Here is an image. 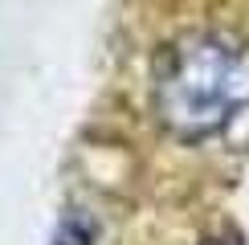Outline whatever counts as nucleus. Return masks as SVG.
<instances>
[{"instance_id": "obj_2", "label": "nucleus", "mask_w": 249, "mask_h": 245, "mask_svg": "<svg viewBox=\"0 0 249 245\" xmlns=\"http://www.w3.org/2000/svg\"><path fill=\"white\" fill-rule=\"evenodd\" d=\"M53 245H94V225L86 217H78V212H70V217L61 221Z\"/></svg>"}, {"instance_id": "obj_3", "label": "nucleus", "mask_w": 249, "mask_h": 245, "mask_svg": "<svg viewBox=\"0 0 249 245\" xmlns=\"http://www.w3.org/2000/svg\"><path fill=\"white\" fill-rule=\"evenodd\" d=\"M200 245H229V241H221V237H204Z\"/></svg>"}, {"instance_id": "obj_1", "label": "nucleus", "mask_w": 249, "mask_h": 245, "mask_svg": "<svg viewBox=\"0 0 249 245\" xmlns=\"http://www.w3.org/2000/svg\"><path fill=\"white\" fill-rule=\"evenodd\" d=\"M151 110L168 135L200 143L249 110V41L188 33L163 49L151 82Z\"/></svg>"}]
</instances>
